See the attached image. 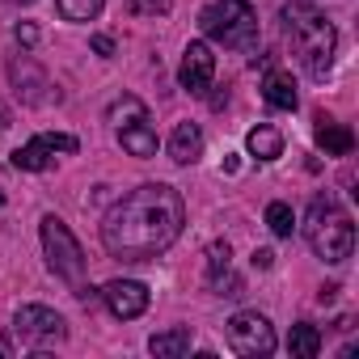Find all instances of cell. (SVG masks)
Here are the masks:
<instances>
[{
	"instance_id": "2",
	"label": "cell",
	"mask_w": 359,
	"mask_h": 359,
	"mask_svg": "<svg viewBox=\"0 0 359 359\" xmlns=\"http://www.w3.org/2000/svg\"><path fill=\"white\" fill-rule=\"evenodd\" d=\"M283 30H287V39H292L296 60L309 68V76H313V81H325V72H330V64H334V51H338V30H334V22H330L317 5H309V0H296V5L283 9Z\"/></svg>"
},
{
	"instance_id": "26",
	"label": "cell",
	"mask_w": 359,
	"mask_h": 359,
	"mask_svg": "<svg viewBox=\"0 0 359 359\" xmlns=\"http://www.w3.org/2000/svg\"><path fill=\"white\" fill-rule=\"evenodd\" d=\"M0 208H5V195H0Z\"/></svg>"
},
{
	"instance_id": "10",
	"label": "cell",
	"mask_w": 359,
	"mask_h": 359,
	"mask_svg": "<svg viewBox=\"0 0 359 359\" xmlns=\"http://www.w3.org/2000/svg\"><path fill=\"white\" fill-rule=\"evenodd\" d=\"M199 156H203V131H199V123H177L173 135H169V161L195 165Z\"/></svg>"
},
{
	"instance_id": "23",
	"label": "cell",
	"mask_w": 359,
	"mask_h": 359,
	"mask_svg": "<svg viewBox=\"0 0 359 359\" xmlns=\"http://www.w3.org/2000/svg\"><path fill=\"white\" fill-rule=\"evenodd\" d=\"M13 34H18V43H22V47H34V43H39V26H30V22H22Z\"/></svg>"
},
{
	"instance_id": "14",
	"label": "cell",
	"mask_w": 359,
	"mask_h": 359,
	"mask_svg": "<svg viewBox=\"0 0 359 359\" xmlns=\"http://www.w3.org/2000/svg\"><path fill=\"white\" fill-rule=\"evenodd\" d=\"M191 342H195V334H191V325H177V330H165V334H152V338H148V351H152L156 359H182V355L191 351Z\"/></svg>"
},
{
	"instance_id": "5",
	"label": "cell",
	"mask_w": 359,
	"mask_h": 359,
	"mask_svg": "<svg viewBox=\"0 0 359 359\" xmlns=\"http://www.w3.org/2000/svg\"><path fill=\"white\" fill-rule=\"evenodd\" d=\"M39 237H43L47 266H51L64 283H81V279H85V250H81V241L72 237V229H68L60 216H43Z\"/></svg>"
},
{
	"instance_id": "4",
	"label": "cell",
	"mask_w": 359,
	"mask_h": 359,
	"mask_svg": "<svg viewBox=\"0 0 359 359\" xmlns=\"http://www.w3.org/2000/svg\"><path fill=\"white\" fill-rule=\"evenodd\" d=\"M199 30L220 47L245 51L258 43V13L250 0H216V5H208L199 13Z\"/></svg>"
},
{
	"instance_id": "21",
	"label": "cell",
	"mask_w": 359,
	"mask_h": 359,
	"mask_svg": "<svg viewBox=\"0 0 359 359\" xmlns=\"http://www.w3.org/2000/svg\"><path fill=\"white\" fill-rule=\"evenodd\" d=\"M229 258H233L229 241H216V245L208 250V275H220V271H229Z\"/></svg>"
},
{
	"instance_id": "11",
	"label": "cell",
	"mask_w": 359,
	"mask_h": 359,
	"mask_svg": "<svg viewBox=\"0 0 359 359\" xmlns=\"http://www.w3.org/2000/svg\"><path fill=\"white\" fill-rule=\"evenodd\" d=\"M317 148H325V156H346L351 148H355V135H351V127H342V123H334L330 114H317Z\"/></svg>"
},
{
	"instance_id": "1",
	"label": "cell",
	"mask_w": 359,
	"mask_h": 359,
	"mask_svg": "<svg viewBox=\"0 0 359 359\" xmlns=\"http://www.w3.org/2000/svg\"><path fill=\"white\" fill-rule=\"evenodd\" d=\"M187 224V203L169 182H148L123 195L102 220V245L118 262H148L165 254Z\"/></svg>"
},
{
	"instance_id": "8",
	"label": "cell",
	"mask_w": 359,
	"mask_h": 359,
	"mask_svg": "<svg viewBox=\"0 0 359 359\" xmlns=\"http://www.w3.org/2000/svg\"><path fill=\"white\" fill-rule=\"evenodd\" d=\"M212 76H216V55L208 43H187L182 51V68H177V85H182L187 93L203 97L212 89Z\"/></svg>"
},
{
	"instance_id": "6",
	"label": "cell",
	"mask_w": 359,
	"mask_h": 359,
	"mask_svg": "<svg viewBox=\"0 0 359 359\" xmlns=\"http://www.w3.org/2000/svg\"><path fill=\"white\" fill-rule=\"evenodd\" d=\"M13 330H18L22 342L34 346V351H47V346H55V342L68 338V321H64L55 309H47V304H22V309L13 313Z\"/></svg>"
},
{
	"instance_id": "25",
	"label": "cell",
	"mask_w": 359,
	"mask_h": 359,
	"mask_svg": "<svg viewBox=\"0 0 359 359\" xmlns=\"http://www.w3.org/2000/svg\"><path fill=\"white\" fill-rule=\"evenodd\" d=\"M254 266H258V271H271V266H275V254H271V250H254Z\"/></svg>"
},
{
	"instance_id": "12",
	"label": "cell",
	"mask_w": 359,
	"mask_h": 359,
	"mask_svg": "<svg viewBox=\"0 0 359 359\" xmlns=\"http://www.w3.org/2000/svg\"><path fill=\"white\" fill-rule=\"evenodd\" d=\"M118 144L131 152V156H156V131H152V123L148 118H135V123H123L118 127Z\"/></svg>"
},
{
	"instance_id": "7",
	"label": "cell",
	"mask_w": 359,
	"mask_h": 359,
	"mask_svg": "<svg viewBox=\"0 0 359 359\" xmlns=\"http://www.w3.org/2000/svg\"><path fill=\"white\" fill-rule=\"evenodd\" d=\"M229 346L245 359H266L275 351V325L262 317V313H237L229 317Z\"/></svg>"
},
{
	"instance_id": "9",
	"label": "cell",
	"mask_w": 359,
	"mask_h": 359,
	"mask_svg": "<svg viewBox=\"0 0 359 359\" xmlns=\"http://www.w3.org/2000/svg\"><path fill=\"white\" fill-rule=\"evenodd\" d=\"M97 296L106 300V309H110L118 321H135V317L148 309V287H144L140 279H110Z\"/></svg>"
},
{
	"instance_id": "24",
	"label": "cell",
	"mask_w": 359,
	"mask_h": 359,
	"mask_svg": "<svg viewBox=\"0 0 359 359\" xmlns=\"http://www.w3.org/2000/svg\"><path fill=\"white\" fill-rule=\"evenodd\" d=\"M93 51L97 55H114V39L110 34H93Z\"/></svg>"
},
{
	"instance_id": "22",
	"label": "cell",
	"mask_w": 359,
	"mask_h": 359,
	"mask_svg": "<svg viewBox=\"0 0 359 359\" xmlns=\"http://www.w3.org/2000/svg\"><path fill=\"white\" fill-rule=\"evenodd\" d=\"M43 140H47L55 152H76V140H72V135H64V131H43Z\"/></svg>"
},
{
	"instance_id": "15",
	"label": "cell",
	"mask_w": 359,
	"mask_h": 359,
	"mask_svg": "<svg viewBox=\"0 0 359 359\" xmlns=\"http://www.w3.org/2000/svg\"><path fill=\"white\" fill-rule=\"evenodd\" d=\"M51 144L43 140V135H34L30 144H22L18 152H13V165L18 169H26V173H43V169H51Z\"/></svg>"
},
{
	"instance_id": "20",
	"label": "cell",
	"mask_w": 359,
	"mask_h": 359,
	"mask_svg": "<svg viewBox=\"0 0 359 359\" xmlns=\"http://www.w3.org/2000/svg\"><path fill=\"white\" fill-rule=\"evenodd\" d=\"M135 118H148V110H144V102L140 97H123V102H114L110 106V123H135Z\"/></svg>"
},
{
	"instance_id": "3",
	"label": "cell",
	"mask_w": 359,
	"mask_h": 359,
	"mask_svg": "<svg viewBox=\"0 0 359 359\" xmlns=\"http://www.w3.org/2000/svg\"><path fill=\"white\" fill-rule=\"evenodd\" d=\"M304 241H309V250L321 262H334L338 266L355 250V224H351V216L330 195H317L309 203V216H304Z\"/></svg>"
},
{
	"instance_id": "13",
	"label": "cell",
	"mask_w": 359,
	"mask_h": 359,
	"mask_svg": "<svg viewBox=\"0 0 359 359\" xmlns=\"http://www.w3.org/2000/svg\"><path fill=\"white\" fill-rule=\"evenodd\" d=\"M262 97H266V106H275V110H296V102H300L296 81H292L287 72H279V68L266 72V81H262Z\"/></svg>"
},
{
	"instance_id": "16",
	"label": "cell",
	"mask_w": 359,
	"mask_h": 359,
	"mask_svg": "<svg viewBox=\"0 0 359 359\" xmlns=\"http://www.w3.org/2000/svg\"><path fill=\"white\" fill-rule=\"evenodd\" d=\"M245 148H250V156H258V161H275V156H283V135H279L275 127H254V131L245 135Z\"/></svg>"
},
{
	"instance_id": "17",
	"label": "cell",
	"mask_w": 359,
	"mask_h": 359,
	"mask_svg": "<svg viewBox=\"0 0 359 359\" xmlns=\"http://www.w3.org/2000/svg\"><path fill=\"white\" fill-rule=\"evenodd\" d=\"M287 351H292L296 359H317V355H321V330L309 325V321L292 325V334H287Z\"/></svg>"
},
{
	"instance_id": "27",
	"label": "cell",
	"mask_w": 359,
	"mask_h": 359,
	"mask_svg": "<svg viewBox=\"0 0 359 359\" xmlns=\"http://www.w3.org/2000/svg\"><path fill=\"white\" fill-rule=\"evenodd\" d=\"M26 5H30V0H26Z\"/></svg>"
},
{
	"instance_id": "18",
	"label": "cell",
	"mask_w": 359,
	"mask_h": 359,
	"mask_svg": "<svg viewBox=\"0 0 359 359\" xmlns=\"http://www.w3.org/2000/svg\"><path fill=\"white\" fill-rule=\"evenodd\" d=\"M55 5H60V18L64 22H93L102 13L106 0H55Z\"/></svg>"
},
{
	"instance_id": "19",
	"label": "cell",
	"mask_w": 359,
	"mask_h": 359,
	"mask_svg": "<svg viewBox=\"0 0 359 359\" xmlns=\"http://www.w3.org/2000/svg\"><path fill=\"white\" fill-rule=\"evenodd\" d=\"M266 224H271V233H275V237H292L296 216H292V208H287V203H271V208H266Z\"/></svg>"
}]
</instances>
